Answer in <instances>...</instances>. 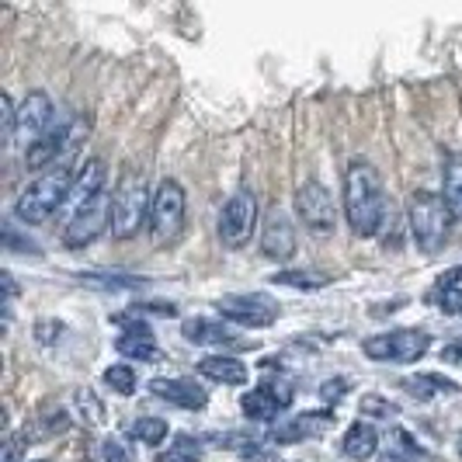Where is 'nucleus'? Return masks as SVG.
<instances>
[{
	"label": "nucleus",
	"instance_id": "f3484780",
	"mask_svg": "<svg viewBox=\"0 0 462 462\" xmlns=\"http://www.w3.org/2000/svg\"><path fill=\"white\" fill-rule=\"evenodd\" d=\"M105 181H108V167L101 157H91V161H84V167L77 171V178H73V191H69V202L73 206H84V202H91L97 195H105Z\"/></svg>",
	"mask_w": 462,
	"mask_h": 462
},
{
	"label": "nucleus",
	"instance_id": "0eeeda50",
	"mask_svg": "<svg viewBox=\"0 0 462 462\" xmlns=\"http://www.w3.org/2000/svg\"><path fill=\"white\" fill-rule=\"evenodd\" d=\"M254 230H257V199L251 188H240V191H233L230 202L219 212V240L230 251H240V247L251 244Z\"/></svg>",
	"mask_w": 462,
	"mask_h": 462
},
{
	"label": "nucleus",
	"instance_id": "dca6fc26",
	"mask_svg": "<svg viewBox=\"0 0 462 462\" xmlns=\"http://www.w3.org/2000/svg\"><path fill=\"white\" fill-rule=\"evenodd\" d=\"M188 345H206V347H244L247 341H240L230 327L216 324V320H206V317H195V320H185L181 327Z\"/></svg>",
	"mask_w": 462,
	"mask_h": 462
},
{
	"label": "nucleus",
	"instance_id": "412c9836",
	"mask_svg": "<svg viewBox=\"0 0 462 462\" xmlns=\"http://www.w3.org/2000/svg\"><path fill=\"white\" fill-rule=\"evenodd\" d=\"M116 351L129 362H157L161 358V347L153 341V334H118Z\"/></svg>",
	"mask_w": 462,
	"mask_h": 462
},
{
	"label": "nucleus",
	"instance_id": "2f4dec72",
	"mask_svg": "<svg viewBox=\"0 0 462 462\" xmlns=\"http://www.w3.org/2000/svg\"><path fill=\"white\" fill-rule=\"evenodd\" d=\"M345 393H347V379H327L324 386H320V396H324L327 403L345 400Z\"/></svg>",
	"mask_w": 462,
	"mask_h": 462
},
{
	"label": "nucleus",
	"instance_id": "6e6552de",
	"mask_svg": "<svg viewBox=\"0 0 462 462\" xmlns=\"http://www.w3.org/2000/svg\"><path fill=\"white\" fill-rule=\"evenodd\" d=\"M105 230H112V195H97L91 202L77 206V212L69 216L67 230H63V244L69 251H84Z\"/></svg>",
	"mask_w": 462,
	"mask_h": 462
},
{
	"label": "nucleus",
	"instance_id": "aec40b11",
	"mask_svg": "<svg viewBox=\"0 0 462 462\" xmlns=\"http://www.w3.org/2000/svg\"><path fill=\"white\" fill-rule=\"evenodd\" d=\"M240 411L251 417V420L268 424V420H275L278 411H285V407L278 403V396L272 393L268 386H257V390H247V393L240 396Z\"/></svg>",
	"mask_w": 462,
	"mask_h": 462
},
{
	"label": "nucleus",
	"instance_id": "b1692460",
	"mask_svg": "<svg viewBox=\"0 0 462 462\" xmlns=\"http://www.w3.org/2000/svg\"><path fill=\"white\" fill-rule=\"evenodd\" d=\"M125 435H133L143 445H161L167 439V420L163 417H136L125 424Z\"/></svg>",
	"mask_w": 462,
	"mask_h": 462
},
{
	"label": "nucleus",
	"instance_id": "473e14b6",
	"mask_svg": "<svg viewBox=\"0 0 462 462\" xmlns=\"http://www.w3.org/2000/svg\"><path fill=\"white\" fill-rule=\"evenodd\" d=\"M77 407H80V411H88V424H101V403H97L88 390H84V393H77Z\"/></svg>",
	"mask_w": 462,
	"mask_h": 462
},
{
	"label": "nucleus",
	"instance_id": "423d86ee",
	"mask_svg": "<svg viewBox=\"0 0 462 462\" xmlns=\"http://www.w3.org/2000/svg\"><path fill=\"white\" fill-rule=\"evenodd\" d=\"M185 212H188V195L185 188H181V181L163 178L161 188L153 191V208H150V236H153L157 247L178 240V233L185 226Z\"/></svg>",
	"mask_w": 462,
	"mask_h": 462
},
{
	"label": "nucleus",
	"instance_id": "2eb2a0df",
	"mask_svg": "<svg viewBox=\"0 0 462 462\" xmlns=\"http://www.w3.org/2000/svg\"><path fill=\"white\" fill-rule=\"evenodd\" d=\"M150 393L157 396V400H167V403H174V407H181V411H206L208 403V393L199 386V383H191V379H181V375H174V379H153L150 383Z\"/></svg>",
	"mask_w": 462,
	"mask_h": 462
},
{
	"label": "nucleus",
	"instance_id": "ddd939ff",
	"mask_svg": "<svg viewBox=\"0 0 462 462\" xmlns=\"http://www.w3.org/2000/svg\"><path fill=\"white\" fill-rule=\"evenodd\" d=\"M330 428H334V414L330 411H306V414L285 417L278 428H272L268 439L275 441V445H296V441L306 439H320Z\"/></svg>",
	"mask_w": 462,
	"mask_h": 462
},
{
	"label": "nucleus",
	"instance_id": "c756f323",
	"mask_svg": "<svg viewBox=\"0 0 462 462\" xmlns=\"http://www.w3.org/2000/svg\"><path fill=\"white\" fill-rule=\"evenodd\" d=\"M403 441H407V445H390V448H383V452H379V462H420L411 439L403 435Z\"/></svg>",
	"mask_w": 462,
	"mask_h": 462
},
{
	"label": "nucleus",
	"instance_id": "39448f33",
	"mask_svg": "<svg viewBox=\"0 0 462 462\" xmlns=\"http://www.w3.org/2000/svg\"><path fill=\"white\" fill-rule=\"evenodd\" d=\"M431 347V334L417 330V327H403V330H386V334H372L362 341V351L372 362H386V365H411L420 362Z\"/></svg>",
	"mask_w": 462,
	"mask_h": 462
},
{
	"label": "nucleus",
	"instance_id": "f257e3e1",
	"mask_svg": "<svg viewBox=\"0 0 462 462\" xmlns=\"http://www.w3.org/2000/svg\"><path fill=\"white\" fill-rule=\"evenodd\" d=\"M345 216L355 236H375L386 223V191L365 161H351L345 167Z\"/></svg>",
	"mask_w": 462,
	"mask_h": 462
},
{
	"label": "nucleus",
	"instance_id": "7ed1b4c3",
	"mask_svg": "<svg viewBox=\"0 0 462 462\" xmlns=\"http://www.w3.org/2000/svg\"><path fill=\"white\" fill-rule=\"evenodd\" d=\"M452 230V208L435 191H414L411 195V236H414L417 251L424 254H439Z\"/></svg>",
	"mask_w": 462,
	"mask_h": 462
},
{
	"label": "nucleus",
	"instance_id": "bb28decb",
	"mask_svg": "<svg viewBox=\"0 0 462 462\" xmlns=\"http://www.w3.org/2000/svg\"><path fill=\"white\" fill-rule=\"evenodd\" d=\"M84 285H91V289H143L146 285V278H105V275H80Z\"/></svg>",
	"mask_w": 462,
	"mask_h": 462
},
{
	"label": "nucleus",
	"instance_id": "cd10ccee",
	"mask_svg": "<svg viewBox=\"0 0 462 462\" xmlns=\"http://www.w3.org/2000/svg\"><path fill=\"white\" fill-rule=\"evenodd\" d=\"M97 462H133V452L122 439H105L97 445Z\"/></svg>",
	"mask_w": 462,
	"mask_h": 462
},
{
	"label": "nucleus",
	"instance_id": "5701e85b",
	"mask_svg": "<svg viewBox=\"0 0 462 462\" xmlns=\"http://www.w3.org/2000/svg\"><path fill=\"white\" fill-rule=\"evenodd\" d=\"M157 462H202V441L191 435H178L167 448L157 452Z\"/></svg>",
	"mask_w": 462,
	"mask_h": 462
},
{
	"label": "nucleus",
	"instance_id": "393cba45",
	"mask_svg": "<svg viewBox=\"0 0 462 462\" xmlns=\"http://www.w3.org/2000/svg\"><path fill=\"white\" fill-rule=\"evenodd\" d=\"M101 379H105V386H108V390H116L118 396L136 393V372H133V365H108Z\"/></svg>",
	"mask_w": 462,
	"mask_h": 462
},
{
	"label": "nucleus",
	"instance_id": "6ab92c4d",
	"mask_svg": "<svg viewBox=\"0 0 462 462\" xmlns=\"http://www.w3.org/2000/svg\"><path fill=\"white\" fill-rule=\"evenodd\" d=\"M341 452L351 462H369L379 452V431L372 428L369 420H355L341 439Z\"/></svg>",
	"mask_w": 462,
	"mask_h": 462
},
{
	"label": "nucleus",
	"instance_id": "1a4fd4ad",
	"mask_svg": "<svg viewBox=\"0 0 462 462\" xmlns=\"http://www.w3.org/2000/svg\"><path fill=\"white\" fill-rule=\"evenodd\" d=\"M88 129H91V118H84V116H77V118H69V122H63V125H56V129L46 133L32 150H24V163H28L32 171H39V167H46V171L49 167H56L67 150H73L80 139L88 136Z\"/></svg>",
	"mask_w": 462,
	"mask_h": 462
},
{
	"label": "nucleus",
	"instance_id": "4468645a",
	"mask_svg": "<svg viewBox=\"0 0 462 462\" xmlns=\"http://www.w3.org/2000/svg\"><path fill=\"white\" fill-rule=\"evenodd\" d=\"M261 254L272 257V261H289V257L296 254V230H292V223H289V216L282 208H272L268 219H264Z\"/></svg>",
	"mask_w": 462,
	"mask_h": 462
},
{
	"label": "nucleus",
	"instance_id": "a211bd4d",
	"mask_svg": "<svg viewBox=\"0 0 462 462\" xmlns=\"http://www.w3.org/2000/svg\"><path fill=\"white\" fill-rule=\"evenodd\" d=\"M199 372L212 383H223V386H244L251 379L247 362H240L236 355H208L199 362Z\"/></svg>",
	"mask_w": 462,
	"mask_h": 462
},
{
	"label": "nucleus",
	"instance_id": "9d476101",
	"mask_svg": "<svg viewBox=\"0 0 462 462\" xmlns=\"http://www.w3.org/2000/svg\"><path fill=\"white\" fill-rule=\"evenodd\" d=\"M216 310L240 327H272L278 320V302L264 292H233L216 302Z\"/></svg>",
	"mask_w": 462,
	"mask_h": 462
},
{
	"label": "nucleus",
	"instance_id": "20e7f679",
	"mask_svg": "<svg viewBox=\"0 0 462 462\" xmlns=\"http://www.w3.org/2000/svg\"><path fill=\"white\" fill-rule=\"evenodd\" d=\"M150 208H153V195L146 188V178L129 171L112 191V236L133 240L150 223Z\"/></svg>",
	"mask_w": 462,
	"mask_h": 462
},
{
	"label": "nucleus",
	"instance_id": "7c9ffc66",
	"mask_svg": "<svg viewBox=\"0 0 462 462\" xmlns=\"http://www.w3.org/2000/svg\"><path fill=\"white\" fill-rule=\"evenodd\" d=\"M63 330H67V327L60 324V320H39V324H35V341H39V345H56V341L63 337Z\"/></svg>",
	"mask_w": 462,
	"mask_h": 462
},
{
	"label": "nucleus",
	"instance_id": "9b49d317",
	"mask_svg": "<svg viewBox=\"0 0 462 462\" xmlns=\"http://www.w3.org/2000/svg\"><path fill=\"white\" fill-rule=\"evenodd\" d=\"M296 212H300V219L306 223V230L310 233H334L337 226V206H334V195L327 191L320 181H306V185L296 191Z\"/></svg>",
	"mask_w": 462,
	"mask_h": 462
},
{
	"label": "nucleus",
	"instance_id": "f03ea898",
	"mask_svg": "<svg viewBox=\"0 0 462 462\" xmlns=\"http://www.w3.org/2000/svg\"><path fill=\"white\" fill-rule=\"evenodd\" d=\"M73 178H77V174H73V167H67V163H56V167L42 171V174L22 191V199L14 202V216L22 219L24 226H39V223L52 219V216L69 202Z\"/></svg>",
	"mask_w": 462,
	"mask_h": 462
},
{
	"label": "nucleus",
	"instance_id": "c85d7f7f",
	"mask_svg": "<svg viewBox=\"0 0 462 462\" xmlns=\"http://www.w3.org/2000/svg\"><path fill=\"white\" fill-rule=\"evenodd\" d=\"M362 414L365 417H396L400 414V407L390 403V400H379V396H362Z\"/></svg>",
	"mask_w": 462,
	"mask_h": 462
},
{
	"label": "nucleus",
	"instance_id": "4be33fe9",
	"mask_svg": "<svg viewBox=\"0 0 462 462\" xmlns=\"http://www.w3.org/2000/svg\"><path fill=\"white\" fill-rule=\"evenodd\" d=\"M441 185H445L441 199L448 202L452 216H456V219H462V157H448V161H445V171H441Z\"/></svg>",
	"mask_w": 462,
	"mask_h": 462
},
{
	"label": "nucleus",
	"instance_id": "a878e982",
	"mask_svg": "<svg viewBox=\"0 0 462 462\" xmlns=\"http://www.w3.org/2000/svg\"><path fill=\"white\" fill-rule=\"evenodd\" d=\"M272 282H275V285H289V289H306V292H313V289H324V285H330V278L306 275V272H278Z\"/></svg>",
	"mask_w": 462,
	"mask_h": 462
},
{
	"label": "nucleus",
	"instance_id": "f8f14e48",
	"mask_svg": "<svg viewBox=\"0 0 462 462\" xmlns=\"http://www.w3.org/2000/svg\"><path fill=\"white\" fill-rule=\"evenodd\" d=\"M49 122H52V97L46 91H28V97L18 108V122H14V143L32 150L39 139L46 136Z\"/></svg>",
	"mask_w": 462,
	"mask_h": 462
},
{
	"label": "nucleus",
	"instance_id": "72a5a7b5",
	"mask_svg": "<svg viewBox=\"0 0 462 462\" xmlns=\"http://www.w3.org/2000/svg\"><path fill=\"white\" fill-rule=\"evenodd\" d=\"M459 285H462V264L459 268H448V272L439 278V289H459Z\"/></svg>",
	"mask_w": 462,
	"mask_h": 462
},
{
	"label": "nucleus",
	"instance_id": "f704fd0d",
	"mask_svg": "<svg viewBox=\"0 0 462 462\" xmlns=\"http://www.w3.org/2000/svg\"><path fill=\"white\" fill-rule=\"evenodd\" d=\"M42 462H46V459H42Z\"/></svg>",
	"mask_w": 462,
	"mask_h": 462
}]
</instances>
